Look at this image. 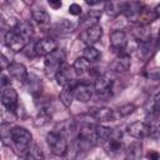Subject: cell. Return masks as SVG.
Returning a JSON list of instances; mask_svg holds the SVG:
<instances>
[{
  "label": "cell",
  "mask_w": 160,
  "mask_h": 160,
  "mask_svg": "<svg viewBox=\"0 0 160 160\" xmlns=\"http://www.w3.org/2000/svg\"><path fill=\"white\" fill-rule=\"evenodd\" d=\"M10 140L15 145L16 150L19 151V154H22V155L25 154L26 155L28 150L31 148L32 135L30 134V131L28 129L21 128V126H15V128L11 129Z\"/></svg>",
  "instance_id": "obj_1"
},
{
  "label": "cell",
  "mask_w": 160,
  "mask_h": 160,
  "mask_svg": "<svg viewBox=\"0 0 160 160\" xmlns=\"http://www.w3.org/2000/svg\"><path fill=\"white\" fill-rule=\"evenodd\" d=\"M78 148L82 151H86L89 149H91L94 145H96V126L91 125V124H86L84 125L80 130H79V135H78Z\"/></svg>",
  "instance_id": "obj_2"
},
{
  "label": "cell",
  "mask_w": 160,
  "mask_h": 160,
  "mask_svg": "<svg viewBox=\"0 0 160 160\" xmlns=\"http://www.w3.org/2000/svg\"><path fill=\"white\" fill-rule=\"evenodd\" d=\"M48 145L51 152L56 156H62L68 151V141L62 132L60 131H50L46 135Z\"/></svg>",
  "instance_id": "obj_3"
},
{
  "label": "cell",
  "mask_w": 160,
  "mask_h": 160,
  "mask_svg": "<svg viewBox=\"0 0 160 160\" xmlns=\"http://www.w3.org/2000/svg\"><path fill=\"white\" fill-rule=\"evenodd\" d=\"M65 52L61 49H56L48 56H45L44 66L48 75H56L59 69L65 64Z\"/></svg>",
  "instance_id": "obj_4"
},
{
  "label": "cell",
  "mask_w": 160,
  "mask_h": 160,
  "mask_svg": "<svg viewBox=\"0 0 160 160\" xmlns=\"http://www.w3.org/2000/svg\"><path fill=\"white\" fill-rule=\"evenodd\" d=\"M126 132L130 136L140 140V139L151 136V125L144 121H134L126 126Z\"/></svg>",
  "instance_id": "obj_5"
},
{
  "label": "cell",
  "mask_w": 160,
  "mask_h": 160,
  "mask_svg": "<svg viewBox=\"0 0 160 160\" xmlns=\"http://www.w3.org/2000/svg\"><path fill=\"white\" fill-rule=\"evenodd\" d=\"M26 42H28V41H26L20 34H18L14 29H10V30L5 34V44H6V46H8L10 50H12L14 52L21 51V50L25 48Z\"/></svg>",
  "instance_id": "obj_6"
},
{
  "label": "cell",
  "mask_w": 160,
  "mask_h": 160,
  "mask_svg": "<svg viewBox=\"0 0 160 160\" xmlns=\"http://www.w3.org/2000/svg\"><path fill=\"white\" fill-rule=\"evenodd\" d=\"M111 89H112V82H111L110 78H108L106 75L98 76L96 81L94 84V90H95V94L98 95V98H101V99L110 98Z\"/></svg>",
  "instance_id": "obj_7"
},
{
  "label": "cell",
  "mask_w": 160,
  "mask_h": 160,
  "mask_svg": "<svg viewBox=\"0 0 160 160\" xmlns=\"http://www.w3.org/2000/svg\"><path fill=\"white\" fill-rule=\"evenodd\" d=\"M102 36V28L100 25L91 26L89 29H85L80 32V40L86 45V46H92L96 44Z\"/></svg>",
  "instance_id": "obj_8"
},
{
  "label": "cell",
  "mask_w": 160,
  "mask_h": 160,
  "mask_svg": "<svg viewBox=\"0 0 160 160\" xmlns=\"http://www.w3.org/2000/svg\"><path fill=\"white\" fill-rule=\"evenodd\" d=\"M18 100H19V96H18V92L14 88L11 86H6L2 89V92H1V102L2 105L6 108V110L14 112L18 108Z\"/></svg>",
  "instance_id": "obj_9"
},
{
  "label": "cell",
  "mask_w": 160,
  "mask_h": 160,
  "mask_svg": "<svg viewBox=\"0 0 160 160\" xmlns=\"http://www.w3.org/2000/svg\"><path fill=\"white\" fill-rule=\"evenodd\" d=\"M95 92L94 90V85L89 84V82H80L76 84L74 88V94H75V99L81 101V102H86L91 99L92 94Z\"/></svg>",
  "instance_id": "obj_10"
},
{
  "label": "cell",
  "mask_w": 160,
  "mask_h": 160,
  "mask_svg": "<svg viewBox=\"0 0 160 160\" xmlns=\"http://www.w3.org/2000/svg\"><path fill=\"white\" fill-rule=\"evenodd\" d=\"M128 45V36L122 30H115L110 34V46L112 50L122 52Z\"/></svg>",
  "instance_id": "obj_11"
},
{
  "label": "cell",
  "mask_w": 160,
  "mask_h": 160,
  "mask_svg": "<svg viewBox=\"0 0 160 160\" xmlns=\"http://www.w3.org/2000/svg\"><path fill=\"white\" fill-rule=\"evenodd\" d=\"M8 71H9L10 76L14 80H16L18 82H20V84H25L28 81V79H29L28 70H26L25 65L21 64V62H12V64H10Z\"/></svg>",
  "instance_id": "obj_12"
},
{
  "label": "cell",
  "mask_w": 160,
  "mask_h": 160,
  "mask_svg": "<svg viewBox=\"0 0 160 160\" xmlns=\"http://www.w3.org/2000/svg\"><path fill=\"white\" fill-rule=\"evenodd\" d=\"M74 76H75V71L74 69H71L69 65L64 64L59 71L56 72L55 75V79H56V82L60 85V86H66V85H70L74 82Z\"/></svg>",
  "instance_id": "obj_13"
},
{
  "label": "cell",
  "mask_w": 160,
  "mask_h": 160,
  "mask_svg": "<svg viewBox=\"0 0 160 160\" xmlns=\"http://www.w3.org/2000/svg\"><path fill=\"white\" fill-rule=\"evenodd\" d=\"M56 48V42L51 39H41L38 40L34 45V52L39 56H48L49 54H51L52 51H55Z\"/></svg>",
  "instance_id": "obj_14"
},
{
  "label": "cell",
  "mask_w": 160,
  "mask_h": 160,
  "mask_svg": "<svg viewBox=\"0 0 160 160\" xmlns=\"http://www.w3.org/2000/svg\"><path fill=\"white\" fill-rule=\"evenodd\" d=\"M131 60H130V55L126 52H120L116 59L111 62V69L118 71V72H122V71H128L130 68Z\"/></svg>",
  "instance_id": "obj_15"
},
{
  "label": "cell",
  "mask_w": 160,
  "mask_h": 160,
  "mask_svg": "<svg viewBox=\"0 0 160 160\" xmlns=\"http://www.w3.org/2000/svg\"><path fill=\"white\" fill-rule=\"evenodd\" d=\"M89 115L98 121H110L115 118L114 110L109 108H94L89 111Z\"/></svg>",
  "instance_id": "obj_16"
},
{
  "label": "cell",
  "mask_w": 160,
  "mask_h": 160,
  "mask_svg": "<svg viewBox=\"0 0 160 160\" xmlns=\"http://www.w3.org/2000/svg\"><path fill=\"white\" fill-rule=\"evenodd\" d=\"M158 18H159V16H158L155 9H150V8H145V6H144V8L141 9V11L139 12L138 18H136V21H138L140 25L145 26V25H149V24H151L152 21H155Z\"/></svg>",
  "instance_id": "obj_17"
},
{
  "label": "cell",
  "mask_w": 160,
  "mask_h": 160,
  "mask_svg": "<svg viewBox=\"0 0 160 160\" xmlns=\"http://www.w3.org/2000/svg\"><path fill=\"white\" fill-rule=\"evenodd\" d=\"M142 4L139 1H130V2H124L122 4V12L125 14L126 18L129 19H135L138 18L139 12L142 9Z\"/></svg>",
  "instance_id": "obj_18"
},
{
  "label": "cell",
  "mask_w": 160,
  "mask_h": 160,
  "mask_svg": "<svg viewBox=\"0 0 160 160\" xmlns=\"http://www.w3.org/2000/svg\"><path fill=\"white\" fill-rule=\"evenodd\" d=\"M101 16V11L100 10H90L81 20V26H82V30L85 29H89L91 26H95V25H99L98 24V20L100 19Z\"/></svg>",
  "instance_id": "obj_19"
},
{
  "label": "cell",
  "mask_w": 160,
  "mask_h": 160,
  "mask_svg": "<svg viewBox=\"0 0 160 160\" xmlns=\"http://www.w3.org/2000/svg\"><path fill=\"white\" fill-rule=\"evenodd\" d=\"M75 85H76V82L74 81L72 84L64 86L62 90H61V92H60V101H61L66 108H69V106L72 104V100H74V98H75V94H74V88H75Z\"/></svg>",
  "instance_id": "obj_20"
},
{
  "label": "cell",
  "mask_w": 160,
  "mask_h": 160,
  "mask_svg": "<svg viewBox=\"0 0 160 160\" xmlns=\"http://www.w3.org/2000/svg\"><path fill=\"white\" fill-rule=\"evenodd\" d=\"M120 138H121V132L118 131L116 134H114V131H112V135H111L110 140L106 142L108 152H110V154H119L122 150V144L120 141Z\"/></svg>",
  "instance_id": "obj_21"
},
{
  "label": "cell",
  "mask_w": 160,
  "mask_h": 160,
  "mask_svg": "<svg viewBox=\"0 0 160 160\" xmlns=\"http://www.w3.org/2000/svg\"><path fill=\"white\" fill-rule=\"evenodd\" d=\"M141 156H142V144L140 142V140H136L128 146L126 159L128 160H139Z\"/></svg>",
  "instance_id": "obj_22"
},
{
  "label": "cell",
  "mask_w": 160,
  "mask_h": 160,
  "mask_svg": "<svg viewBox=\"0 0 160 160\" xmlns=\"http://www.w3.org/2000/svg\"><path fill=\"white\" fill-rule=\"evenodd\" d=\"M12 29H14L18 34H20L26 41H29V40L31 39L32 34H34V31H32V26H31V24H30L29 21H21V22H18Z\"/></svg>",
  "instance_id": "obj_23"
},
{
  "label": "cell",
  "mask_w": 160,
  "mask_h": 160,
  "mask_svg": "<svg viewBox=\"0 0 160 160\" xmlns=\"http://www.w3.org/2000/svg\"><path fill=\"white\" fill-rule=\"evenodd\" d=\"M72 69L76 75L82 76L90 71V62L85 58H78L72 64Z\"/></svg>",
  "instance_id": "obj_24"
},
{
  "label": "cell",
  "mask_w": 160,
  "mask_h": 160,
  "mask_svg": "<svg viewBox=\"0 0 160 160\" xmlns=\"http://www.w3.org/2000/svg\"><path fill=\"white\" fill-rule=\"evenodd\" d=\"M26 84H28V90H29V92H30L31 95L38 96L39 94H41L42 82H41V80H40L38 76L30 75L29 79H28V81H26Z\"/></svg>",
  "instance_id": "obj_25"
},
{
  "label": "cell",
  "mask_w": 160,
  "mask_h": 160,
  "mask_svg": "<svg viewBox=\"0 0 160 160\" xmlns=\"http://www.w3.org/2000/svg\"><path fill=\"white\" fill-rule=\"evenodd\" d=\"M31 16H32V20H35V22L40 26H44V25H48L50 22V15L46 10L44 9H35L31 11Z\"/></svg>",
  "instance_id": "obj_26"
},
{
  "label": "cell",
  "mask_w": 160,
  "mask_h": 160,
  "mask_svg": "<svg viewBox=\"0 0 160 160\" xmlns=\"http://www.w3.org/2000/svg\"><path fill=\"white\" fill-rule=\"evenodd\" d=\"M112 135V130L108 126L98 125L96 126V142L98 144H106Z\"/></svg>",
  "instance_id": "obj_27"
},
{
  "label": "cell",
  "mask_w": 160,
  "mask_h": 160,
  "mask_svg": "<svg viewBox=\"0 0 160 160\" xmlns=\"http://www.w3.org/2000/svg\"><path fill=\"white\" fill-rule=\"evenodd\" d=\"M132 34L135 36L136 40H139L141 44H145V42H149L151 40V32L150 30H148L145 26L140 25L138 28H134L132 30Z\"/></svg>",
  "instance_id": "obj_28"
},
{
  "label": "cell",
  "mask_w": 160,
  "mask_h": 160,
  "mask_svg": "<svg viewBox=\"0 0 160 160\" xmlns=\"http://www.w3.org/2000/svg\"><path fill=\"white\" fill-rule=\"evenodd\" d=\"M25 158H26V160H44L45 159L41 148L38 145H31V148L28 150Z\"/></svg>",
  "instance_id": "obj_29"
},
{
  "label": "cell",
  "mask_w": 160,
  "mask_h": 160,
  "mask_svg": "<svg viewBox=\"0 0 160 160\" xmlns=\"http://www.w3.org/2000/svg\"><path fill=\"white\" fill-rule=\"evenodd\" d=\"M82 58H85L89 62L96 61V60L100 59V52H99V50H98L96 48H94V46H86V48L84 49V51H82Z\"/></svg>",
  "instance_id": "obj_30"
},
{
  "label": "cell",
  "mask_w": 160,
  "mask_h": 160,
  "mask_svg": "<svg viewBox=\"0 0 160 160\" xmlns=\"http://www.w3.org/2000/svg\"><path fill=\"white\" fill-rule=\"evenodd\" d=\"M105 10L109 15H118L119 12H122V4L106 2L105 4Z\"/></svg>",
  "instance_id": "obj_31"
},
{
  "label": "cell",
  "mask_w": 160,
  "mask_h": 160,
  "mask_svg": "<svg viewBox=\"0 0 160 160\" xmlns=\"http://www.w3.org/2000/svg\"><path fill=\"white\" fill-rule=\"evenodd\" d=\"M135 110V106H134V104H125V105H121L119 109H118V111H116V114H115V116H120V118H124V116H128V115H130L132 111Z\"/></svg>",
  "instance_id": "obj_32"
},
{
  "label": "cell",
  "mask_w": 160,
  "mask_h": 160,
  "mask_svg": "<svg viewBox=\"0 0 160 160\" xmlns=\"http://www.w3.org/2000/svg\"><path fill=\"white\" fill-rule=\"evenodd\" d=\"M56 26L59 28V31H60V29H61V30H62V31H65V32L72 31V30H74V28H75V25H74L71 21L66 20V19H62L60 22H58V24H56Z\"/></svg>",
  "instance_id": "obj_33"
},
{
  "label": "cell",
  "mask_w": 160,
  "mask_h": 160,
  "mask_svg": "<svg viewBox=\"0 0 160 160\" xmlns=\"http://www.w3.org/2000/svg\"><path fill=\"white\" fill-rule=\"evenodd\" d=\"M160 112V91L154 96L152 101V114H159Z\"/></svg>",
  "instance_id": "obj_34"
},
{
  "label": "cell",
  "mask_w": 160,
  "mask_h": 160,
  "mask_svg": "<svg viewBox=\"0 0 160 160\" xmlns=\"http://www.w3.org/2000/svg\"><path fill=\"white\" fill-rule=\"evenodd\" d=\"M69 12L71 14V15H75V16H78V15H80L81 14V6L79 5V4H71L70 6H69Z\"/></svg>",
  "instance_id": "obj_35"
},
{
  "label": "cell",
  "mask_w": 160,
  "mask_h": 160,
  "mask_svg": "<svg viewBox=\"0 0 160 160\" xmlns=\"http://www.w3.org/2000/svg\"><path fill=\"white\" fill-rule=\"evenodd\" d=\"M146 159L148 160H160V154L156 150H150L146 154Z\"/></svg>",
  "instance_id": "obj_36"
},
{
  "label": "cell",
  "mask_w": 160,
  "mask_h": 160,
  "mask_svg": "<svg viewBox=\"0 0 160 160\" xmlns=\"http://www.w3.org/2000/svg\"><path fill=\"white\" fill-rule=\"evenodd\" d=\"M48 4H49L52 9H60V8H61V5H62L60 0H49V1H48Z\"/></svg>",
  "instance_id": "obj_37"
},
{
  "label": "cell",
  "mask_w": 160,
  "mask_h": 160,
  "mask_svg": "<svg viewBox=\"0 0 160 160\" xmlns=\"http://www.w3.org/2000/svg\"><path fill=\"white\" fill-rule=\"evenodd\" d=\"M9 66H10V62H8L6 58L2 55L1 56V69L2 70H6V69H9Z\"/></svg>",
  "instance_id": "obj_38"
},
{
  "label": "cell",
  "mask_w": 160,
  "mask_h": 160,
  "mask_svg": "<svg viewBox=\"0 0 160 160\" xmlns=\"http://www.w3.org/2000/svg\"><path fill=\"white\" fill-rule=\"evenodd\" d=\"M9 84H10V80H9L5 75H2V76H1V85H2L4 88H6V85H9Z\"/></svg>",
  "instance_id": "obj_39"
},
{
  "label": "cell",
  "mask_w": 160,
  "mask_h": 160,
  "mask_svg": "<svg viewBox=\"0 0 160 160\" xmlns=\"http://www.w3.org/2000/svg\"><path fill=\"white\" fill-rule=\"evenodd\" d=\"M86 4H88L89 6H94V5H99L100 1H86Z\"/></svg>",
  "instance_id": "obj_40"
},
{
  "label": "cell",
  "mask_w": 160,
  "mask_h": 160,
  "mask_svg": "<svg viewBox=\"0 0 160 160\" xmlns=\"http://www.w3.org/2000/svg\"><path fill=\"white\" fill-rule=\"evenodd\" d=\"M155 11H156V14H158V16H160V2L155 6Z\"/></svg>",
  "instance_id": "obj_41"
},
{
  "label": "cell",
  "mask_w": 160,
  "mask_h": 160,
  "mask_svg": "<svg viewBox=\"0 0 160 160\" xmlns=\"http://www.w3.org/2000/svg\"><path fill=\"white\" fill-rule=\"evenodd\" d=\"M159 38H160V29H159Z\"/></svg>",
  "instance_id": "obj_42"
}]
</instances>
